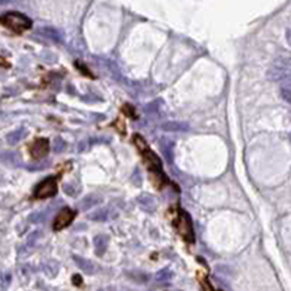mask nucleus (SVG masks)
Wrapping results in <instances>:
<instances>
[{
  "instance_id": "f257e3e1",
  "label": "nucleus",
  "mask_w": 291,
  "mask_h": 291,
  "mask_svg": "<svg viewBox=\"0 0 291 291\" xmlns=\"http://www.w3.org/2000/svg\"><path fill=\"white\" fill-rule=\"evenodd\" d=\"M134 144L136 147L138 149V152L143 154V160L146 163V166L149 168V171L152 173H154V185L157 188L162 187V184L165 182V176H163V172H162V163H160V159L150 150V147L147 146L146 140L140 136V134H136L134 136Z\"/></svg>"
},
{
  "instance_id": "f03ea898",
  "label": "nucleus",
  "mask_w": 291,
  "mask_h": 291,
  "mask_svg": "<svg viewBox=\"0 0 291 291\" xmlns=\"http://www.w3.org/2000/svg\"><path fill=\"white\" fill-rule=\"evenodd\" d=\"M0 23L4 28L13 31V32H17V34H20V32H23V31H26L32 26V20L28 16H25L23 13H19V12H7V13L1 15Z\"/></svg>"
},
{
  "instance_id": "7ed1b4c3",
  "label": "nucleus",
  "mask_w": 291,
  "mask_h": 291,
  "mask_svg": "<svg viewBox=\"0 0 291 291\" xmlns=\"http://www.w3.org/2000/svg\"><path fill=\"white\" fill-rule=\"evenodd\" d=\"M175 227L178 230V233L189 243L194 242V230H192V223L191 219L188 216V213H185L184 210L178 211V216L175 219Z\"/></svg>"
},
{
  "instance_id": "20e7f679",
  "label": "nucleus",
  "mask_w": 291,
  "mask_h": 291,
  "mask_svg": "<svg viewBox=\"0 0 291 291\" xmlns=\"http://www.w3.org/2000/svg\"><path fill=\"white\" fill-rule=\"evenodd\" d=\"M58 187H57V178L50 176L47 179H44L34 191V198L36 200H45V198H51L57 194Z\"/></svg>"
},
{
  "instance_id": "39448f33",
  "label": "nucleus",
  "mask_w": 291,
  "mask_h": 291,
  "mask_svg": "<svg viewBox=\"0 0 291 291\" xmlns=\"http://www.w3.org/2000/svg\"><path fill=\"white\" fill-rule=\"evenodd\" d=\"M48 152H50V141L47 138H36L29 147V153L35 160L44 159L48 154Z\"/></svg>"
},
{
  "instance_id": "423d86ee",
  "label": "nucleus",
  "mask_w": 291,
  "mask_h": 291,
  "mask_svg": "<svg viewBox=\"0 0 291 291\" xmlns=\"http://www.w3.org/2000/svg\"><path fill=\"white\" fill-rule=\"evenodd\" d=\"M73 219H74V213H73L70 208H67V207L63 208V210L55 216V219H54V224H52L54 230H61V229L70 226V223L73 222Z\"/></svg>"
},
{
  "instance_id": "0eeeda50",
  "label": "nucleus",
  "mask_w": 291,
  "mask_h": 291,
  "mask_svg": "<svg viewBox=\"0 0 291 291\" xmlns=\"http://www.w3.org/2000/svg\"><path fill=\"white\" fill-rule=\"evenodd\" d=\"M137 201H138V204L141 205V208H144L146 211H154V208H156V201H154V198L152 197V195H149V194H143V195H138L137 197Z\"/></svg>"
},
{
  "instance_id": "6e6552de",
  "label": "nucleus",
  "mask_w": 291,
  "mask_h": 291,
  "mask_svg": "<svg viewBox=\"0 0 291 291\" xmlns=\"http://www.w3.org/2000/svg\"><path fill=\"white\" fill-rule=\"evenodd\" d=\"M93 245H95V252L98 257H103L106 249H108V238L103 236V235H99L95 238L93 240Z\"/></svg>"
},
{
  "instance_id": "1a4fd4ad",
  "label": "nucleus",
  "mask_w": 291,
  "mask_h": 291,
  "mask_svg": "<svg viewBox=\"0 0 291 291\" xmlns=\"http://www.w3.org/2000/svg\"><path fill=\"white\" fill-rule=\"evenodd\" d=\"M73 259H74V262L77 264V267L82 270V271H85V274H93L95 273V265L90 262V261H87V259H85V258H82V257H79V255H73Z\"/></svg>"
},
{
  "instance_id": "9d476101",
  "label": "nucleus",
  "mask_w": 291,
  "mask_h": 291,
  "mask_svg": "<svg viewBox=\"0 0 291 291\" xmlns=\"http://www.w3.org/2000/svg\"><path fill=\"white\" fill-rule=\"evenodd\" d=\"M162 128L169 133H187L189 130V125L185 122H165Z\"/></svg>"
},
{
  "instance_id": "9b49d317",
  "label": "nucleus",
  "mask_w": 291,
  "mask_h": 291,
  "mask_svg": "<svg viewBox=\"0 0 291 291\" xmlns=\"http://www.w3.org/2000/svg\"><path fill=\"white\" fill-rule=\"evenodd\" d=\"M101 201H102V198H101L99 195H96V194H89V195H86V197L79 203V207H80L82 210H87V208H90V207H93V205H98Z\"/></svg>"
},
{
  "instance_id": "f8f14e48",
  "label": "nucleus",
  "mask_w": 291,
  "mask_h": 291,
  "mask_svg": "<svg viewBox=\"0 0 291 291\" xmlns=\"http://www.w3.org/2000/svg\"><path fill=\"white\" fill-rule=\"evenodd\" d=\"M42 270L44 273L48 275V277H55L57 273H58V264L55 261H47L44 265H42Z\"/></svg>"
},
{
  "instance_id": "ddd939ff",
  "label": "nucleus",
  "mask_w": 291,
  "mask_h": 291,
  "mask_svg": "<svg viewBox=\"0 0 291 291\" xmlns=\"http://www.w3.org/2000/svg\"><path fill=\"white\" fill-rule=\"evenodd\" d=\"M23 136H25V130L23 128H19V130H16V131H13V133H10L9 136H7V143L9 144H17L22 138H23Z\"/></svg>"
},
{
  "instance_id": "4468645a",
  "label": "nucleus",
  "mask_w": 291,
  "mask_h": 291,
  "mask_svg": "<svg viewBox=\"0 0 291 291\" xmlns=\"http://www.w3.org/2000/svg\"><path fill=\"white\" fill-rule=\"evenodd\" d=\"M172 278H173V274H172V271H171V270H168V268H165V270L159 271V273L156 274V277H154V280H156L157 283L171 281Z\"/></svg>"
},
{
  "instance_id": "2eb2a0df",
  "label": "nucleus",
  "mask_w": 291,
  "mask_h": 291,
  "mask_svg": "<svg viewBox=\"0 0 291 291\" xmlns=\"http://www.w3.org/2000/svg\"><path fill=\"white\" fill-rule=\"evenodd\" d=\"M106 219H108V210H99L90 214V220H95V222H105Z\"/></svg>"
},
{
  "instance_id": "dca6fc26",
  "label": "nucleus",
  "mask_w": 291,
  "mask_h": 291,
  "mask_svg": "<svg viewBox=\"0 0 291 291\" xmlns=\"http://www.w3.org/2000/svg\"><path fill=\"white\" fill-rule=\"evenodd\" d=\"M41 32H42L45 36H48V38H51V39H54V41H60V36H58L57 31H54V29L45 28V29H41Z\"/></svg>"
},
{
  "instance_id": "f3484780",
  "label": "nucleus",
  "mask_w": 291,
  "mask_h": 291,
  "mask_svg": "<svg viewBox=\"0 0 291 291\" xmlns=\"http://www.w3.org/2000/svg\"><path fill=\"white\" fill-rule=\"evenodd\" d=\"M122 112L127 115V117H131V118H136L137 115H136V109L131 106V105H124L122 106Z\"/></svg>"
},
{
  "instance_id": "a211bd4d",
  "label": "nucleus",
  "mask_w": 291,
  "mask_h": 291,
  "mask_svg": "<svg viewBox=\"0 0 291 291\" xmlns=\"http://www.w3.org/2000/svg\"><path fill=\"white\" fill-rule=\"evenodd\" d=\"M77 188H74L73 187V184H66L64 185V192L67 194V195H70V197H73V195H76L77 194Z\"/></svg>"
},
{
  "instance_id": "6ab92c4d",
  "label": "nucleus",
  "mask_w": 291,
  "mask_h": 291,
  "mask_svg": "<svg viewBox=\"0 0 291 291\" xmlns=\"http://www.w3.org/2000/svg\"><path fill=\"white\" fill-rule=\"evenodd\" d=\"M64 149V141L61 138H55V144H54V152H61Z\"/></svg>"
},
{
  "instance_id": "aec40b11",
  "label": "nucleus",
  "mask_w": 291,
  "mask_h": 291,
  "mask_svg": "<svg viewBox=\"0 0 291 291\" xmlns=\"http://www.w3.org/2000/svg\"><path fill=\"white\" fill-rule=\"evenodd\" d=\"M131 179H136V184H137V185L140 184V178H138V171H136V172H134V175L131 176Z\"/></svg>"
},
{
  "instance_id": "412c9836",
  "label": "nucleus",
  "mask_w": 291,
  "mask_h": 291,
  "mask_svg": "<svg viewBox=\"0 0 291 291\" xmlns=\"http://www.w3.org/2000/svg\"><path fill=\"white\" fill-rule=\"evenodd\" d=\"M286 38H287V42H289V45L291 47V29L287 31V34H286Z\"/></svg>"
},
{
  "instance_id": "4be33fe9",
  "label": "nucleus",
  "mask_w": 291,
  "mask_h": 291,
  "mask_svg": "<svg viewBox=\"0 0 291 291\" xmlns=\"http://www.w3.org/2000/svg\"><path fill=\"white\" fill-rule=\"evenodd\" d=\"M0 66H3V67H9V63H7V61H4L3 58H0Z\"/></svg>"
},
{
  "instance_id": "5701e85b",
  "label": "nucleus",
  "mask_w": 291,
  "mask_h": 291,
  "mask_svg": "<svg viewBox=\"0 0 291 291\" xmlns=\"http://www.w3.org/2000/svg\"><path fill=\"white\" fill-rule=\"evenodd\" d=\"M74 283H76V284H80V277H79V275L74 277Z\"/></svg>"
},
{
  "instance_id": "b1692460",
  "label": "nucleus",
  "mask_w": 291,
  "mask_h": 291,
  "mask_svg": "<svg viewBox=\"0 0 291 291\" xmlns=\"http://www.w3.org/2000/svg\"><path fill=\"white\" fill-rule=\"evenodd\" d=\"M101 291H102V290H101Z\"/></svg>"
}]
</instances>
